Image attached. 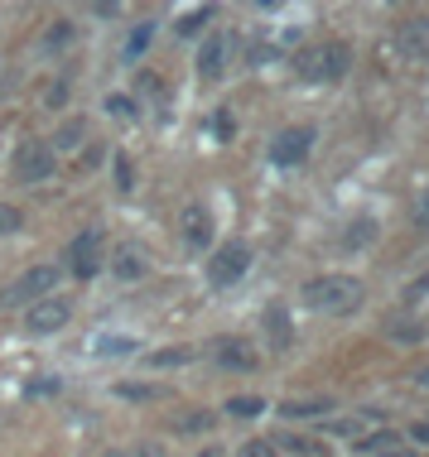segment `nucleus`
I'll list each match as a JSON object with an SVG mask.
<instances>
[{"label": "nucleus", "instance_id": "nucleus-24", "mask_svg": "<svg viewBox=\"0 0 429 457\" xmlns=\"http://www.w3.org/2000/svg\"><path fill=\"white\" fill-rule=\"evenodd\" d=\"M150 34H155V24H140V29L126 39V58H130V63H136V58L145 54V44H150Z\"/></svg>", "mask_w": 429, "mask_h": 457}, {"label": "nucleus", "instance_id": "nucleus-18", "mask_svg": "<svg viewBox=\"0 0 429 457\" xmlns=\"http://www.w3.org/2000/svg\"><path fill=\"white\" fill-rule=\"evenodd\" d=\"M328 410H333V400H290L280 414H285V419H318V414H328Z\"/></svg>", "mask_w": 429, "mask_h": 457}, {"label": "nucleus", "instance_id": "nucleus-19", "mask_svg": "<svg viewBox=\"0 0 429 457\" xmlns=\"http://www.w3.org/2000/svg\"><path fill=\"white\" fill-rule=\"evenodd\" d=\"M223 410H227L231 419H256V414L265 410V400H261V395H237V400L223 404Z\"/></svg>", "mask_w": 429, "mask_h": 457}, {"label": "nucleus", "instance_id": "nucleus-9", "mask_svg": "<svg viewBox=\"0 0 429 457\" xmlns=\"http://www.w3.org/2000/svg\"><path fill=\"white\" fill-rule=\"evenodd\" d=\"M68 265H72V275H82V279L97 275V270H102V231L97 227L82 231V237L68 245Z\"/></svg>", "mask_w": 429, "mask_h": 457}, {"label": "nucleus", "instance_id": "nucleus-25", "mask_svg": "<svg viewBox=\"0 0 429 457\" xmlns=\"http://www.w3.org/2000/svg\"><path fill=\"white\" fill-rule=\"evenodd\" d=\"M97 352H102V356H130V352H136V342H130V337H102V342H97Z\"/></svg>", "mask_w": 429, "mask_h": 457}, {"label": "nucleus", "instance_id": "nucleus-23", "mask_svg": "<svg viewBox=\"0 0 429 457\" xmlns=\"http://www.w3.org/2000/svg\"><path fill=\"white\" fill-rule=\"evenodd\" d=\"M20 227H24V212L10 207V203H0V237H15Z\"/></svg>", "mask_w": 429, "mask_h": 457}, {"label": "nucleus", "instance_id": "nucleus-38", "mask_svg": "<svg viewBox=\"0 0 429 457\" xmlns=\"http://www.w3.org/2000/svg\"><path fill=\"white\" fill-rule=\"evenodd\" d=\"M376 457H410V448H386V453H376Z\"/></svg>", "mask_w": 429, "mask_h": 457}, {"label": "nucleus", "instance_id": "nucleus-3", "mask_svg": "<svg viewBox=\"0 0 429 457\" xmlns=\"http://www.w3.org/2000/svg\"><path fill=\"white\" fill-rule=\"evenodd\" d=\"M58 279H63V270L58 265H34V270H24V275L5 289V308H20V303H39V299H54V289H58Z\"/></svg>", "mask_w": 429, "mask_h": 457}, {"label": "nucleus", "instance_id": "nucleus-26", "mask_svg": "<svg viewBox=\"0 0 429 457\" xmlns=\"http://www.w3.org/2000/svg\"><path fill=\"white\" fill-rule=\"evenodd\" d=\"M121 400H164V390L159 386H116Z\"/></svg>", "mask_w": 429, "mask_h": 457}, {"label": "nucleus", "instance_id": "nucleus-28", "mask_svg": "<svg viewBox=\"0 0 429 457\" xmlns=\"http://www.w3.org/2000/svg\"><path fill=\"white\" fill-rule=\"evenodd\" d=\"M400 299H406V303H420V299H429V270H425L420 279H410V284H406V294H400Z\"/></svg>", "mask_w": 429, "mask_h": 457}, {"label": "nucleus", "instance_id": "nucleus-31", "mask_svg": "<svg viewBox=\"0 0 429 457\" xmlns=\"http://www.w3.org/2000/svg\"><path fill=\"white\" fill-rule=\"evenodd\" d=\"M207 424H213L207 414H183L179 419V434H198V428H207Z\"/></svg>", "mask_w": 429, "mask_h": 457}, {"label": "nucleus", "instance_id": "nucleus-6", "mask_svg": "<svg viewBox=\"0 0 429 457\" xmlns=\"http://www.w3.org/2000/svg\"><path fill=\"white\" fill-rule=\"evenodd\" d=\"M72 318L68 299H39L29 303V313H24V332H34V337H54V332H63Z\"/></svg>", "mask_w": 429, "mask_h": 457}, {"label": "nucleus", "instance_id": "nucleus-5", "mask_svg": "<svg viewBox=\"0 0 429 457\" xmlns=\"http://www.w3.org/2000/svg\"><path fill=\"white\" fill-rule=\"evenodd\" d=\"M54 169H58V154L48 150V140H24L20 150H15V183H48L54 179Z\"/></svg>", "mask_w": 429, "mask_h": 457}, {"label": "nucleus", "instance_id": "nucleus-2", "mask_svg": "<svg viewBox=\"0 0 429 457\" xmlns=\"http://www.w3.org/2000/svg\"><path fill=\"white\" fill-rule=\"evenodd\" d=\"M348 58H352L348 44H314L294 58V72H299L304 82H338L342 72H348Z\"/></svg>", "mask_w": 429, "mask_h": 457}, {"label": "nucleus", "instance_id": "nucleus-35", "mask_svg": "<svg viewBox=\"0 0 429 457\" xmlns=\"http://www.w3.org/2000/svg\"><path fill=\"white\" fill-rule=\"evenodd\" d=\"M63 102H68V82H58V87L48 92V106H63Z\"/></svg>", "mask_w": 429, "mask_h": 457}, {"label": "nucleus", "instance_id": "nucleus-7", "mask_svg": "<svg viewBox=\"0 0 429 457\" xmlns=\"http://www.w3.org/2000/svg\"><path fill=\"white\" fill-rule=\"evenodd\" d=\"M314 150V130L309 126H290V130H280L275 140H271V164L280 169H294V164H304Z\"/></svg>", "mask_w": 429, "mask_h": 457}, {"label": "nucleus", "instance_id": "nucleus-12", "mask_svg": "<svg viewBox=\"0 0 429 457\" xmlns=\"http://www.w3.org/2000/svg\"><path fill=\"white\" fill-rule=\"evenodd\" d=\"M112 275L116 279H126V284H136L150 275V261L140 255V245H116V255H112Z\"/></svg>", "mask_w": 429, "mask_h": 457}, {"label": "nucleus", "instance_id": "nucleus-20", "mask_svg": "<svg viewBox=\"0 0 429 457\" xmlns=\"http://www.w3.org/2000/svg\"><path fill=\"white\" fill-rule=\"evenodd\" d=\"M207 20H213V5H198V10H189V15H183V20L174 24V29L183 34V39H189V34H198Z\"/></svg>", "mask_w": 429, "mask_h": 457}, {"label": "nucleus", "instance_id": "nucleus-17", "mask_svg": "<svg viewBox=\"0 0 429 457\" xmlns=\"http://www.w3.org/2000/svg\"><path fill=\"white\" fill-rule=\"evenodd\" d=\"M372 241H376V221H372V217H358L348 231H342V245H348V251H358V245H372Z\"/></svg>", "mask_w": 429, "mask_h": 457}, {"label": "nucleus", "instance_id": "nucleus-21", "mask_svg": "<svg viewBox=\"0 0 429 457\" xmlns=\"http://www.w3.org/2000/svg\"><path fill=\"white\" fill-rule=\"evenodd\" d=\"M112 179H116V188H121V193L136 188V169H130V159H126V154H116V159H112Z\"/></svg>", "mask_w": 429, "mask_h": 457}, {"label": "nucleus", "instance_id": "nucleus-11", "mask_svg": "<svg viewBox=\"0 0 429 457\" xmlns=\"http://www.w3.org/2000/svg\"><path fill=\"white\" fill-rule=\"evenodd\" d=\"M396 44H400V54H406V58H415V63H429V15L410 20L406 29L396 34Z\"/></svg>", "mask_w": 429, "mask_h": 457}, {"label": "nucleus", "instance_id": "nucleus-16", "mask_svg": "<svg viewBox=\"0 0 429 457\" xmlns=\"http://www.w3.org/2000/svg\"><path fill=\"white\" fill-rule=\"evenodd\" d=\"M193 356H198L193 347H164V352H150V361H145V366H150V370H169V366H189Z\"/></svg>", "mask_w": 429, "mask_h": 457}, {"label": "nucleus", "instance_id": "nucleus-22", "mask_svg": "<svg viewBox=\"0 0 429 457\" xmlns=\"http://www.w3.org/2000/svg\"><path fill=\"white\" fill-rule=\"evenodd\" d=\"M386 448H400V438H396V434H372V438L358 443L362 457H376V453H386Z\"/></svg>", "mask_w": 429, "mask_h": 457}, {"label": "nucleus", "instance_id": "nucleus-15", "mask_svg": "<svg viewBox=\"0 0 429 457\" xmlns=\"http://www.w3.org/2000/svg\"><path fill=\"white\" fill-rule=\"evenodd\" d=\"M265 337H271V347H280V352H285L290 342H294L290 313H285V308H280V303H271V308H265Z\"/></svg>", "mask_w": 429, "mask_h": 457}, {"label": "nucleus", "instance_id": "nucleus-13", "mask_svg": "<svg viewBox=\"0 0 429 457\" xmlns=\"http://www.w3.org/2000/svg\"><path fill=\"white\" fill-rule=\"evenodd\" d=\"M82 145H88V120H82V116H68L63 126L54 130V140H48V150H54V154H78Z\"/></svg>", "mask_w": 429, "mask_h": 457}, {"label": "nucleus", "instance_id": "nucleus-27", "mask_svg": "<svg viewBox=\"0 0 429 457\" xmlns=\"http://www.w3.org/2000/svg\"><path fill=\"white\" fill-rule=\"evenodd\" d=\"M106 111H112V116H121V120H136V102H130V96H121V92L106 96Z\"/></svg>", "mask_w": 429, "mask_h": 457}, {"label": "nucleus", "instance_id": "nucleus-10", "mask_svg": "<svg viewBox=\"0 0 429 457\" xmlns=\"http://www.w3.org/2000/svg\"><path fill=\"white\" fill-rule=\"evenodd\" d=\"M261 366V356H256V347H247V342H223L217 347V370H231V376H247V370Z\"/></svg>", "mask_w": 429, "mask_h": 457}, {"label": "nucleus", "instance_id": "nucleus-8", "mask_svg": "<svg viewBox=\"0 0 429 457\" xmlns=\"http://www.w3.org/2000/svg\"><path fill=\"white\" fill-rule=\"evenodd\" d=\"M179 237L189 251H213V212L203 203H189L179 212Z\"/></svg>", "mask_w": 429, "mask_h": 457}, {"label": "nucleus", "instance_id": "nucleus-1", "mask_svg": "<svg viewBox=\"0 0 429 457\" xmlns=\"http://www.w3.org/2000/svg\"><path fill=\"white\" fill-rule=\"evenodd\" d=\"M304 308H314V313H352V308L362 303V279L352 275H318L299 289Z\"/></svg>", "mask_w": 429, "mask_h": 457}, {"label": "nucleus", "instance_id": "nucleus-14", "mask_svg": "<svg viewBox=\"0 0 429 457\" xmlns=\"http://www.w3.org/2000/svg\"><path fill=\"white\" fill-rule=\"evenodd\" d=\"M223 68H227V39H223V34H213V39L198 48V78L217 82V78H223Z\"/></svg>", "mask_w": 429, "mask_h": 457}, {"label": "nucleus", "instance_id": "nucleus-39", "mask_svg": "<svg viewBox=\"0 0 429 457\" xmlns=\"http://www.w3.org/2000/svg\"><path fill=\"white\" fill-rule=\"evenodd\" d=\"M102 457H130V448H106Z\"/></svg>", "mask_w": 429, "mask_h": 457}, {"label": "nucleus", "instance_id": "nucleus-30", "mask_svg": "<svg viewBox=\"0 0 429 457\" xmlns=\"http://www.w3.org/2000/svg\"><path fill=\"white\" fill-rule=\"evenodd\" d=\"M68 39H72V24H68V20H58L54 29H48V39H44V48H63Z\"/></svg>", "mask_w": 429, "mask_h": 457}, {"label": "nucleus", "instance_id": "nucleus-32", "mask_svg": "<svg viewBox=\"0 0 429 457\" xmlns=\"http://www.w3.org/2000/svg\"><path fill=\"white\" fill-rule=\"evenodd\" d=\"M213 130H217V140H231V130H237V126H231V116H227V111H217Z\"/></svg>", "mask_w": 429, "mask_h": 457}, {"label": "nucleus", "instance_id": "nucleus-34", "mask_svg": "<svg viewBox=\"0 0 429 457\" xmlns=\"http://www.w3.org/2000/svg\"><path fill=\"white\" fill-rule=\"evenodd\" d=\"M130 457H164V448H159V443H136Z\"/></svg>", "mask_w": 429, "mask_h": 457}, {"label": "nucleus", "instance_id": "nucleus-36", "mask_svg": "<svg viewBox=\"0 0 429 457\" xmlns=\"http://www.w3.org/2000/svg\"><path fill=\"white\" fill-rule=\"evenodd\" d=\"M410 438H415V443H429V419H425V424H415V428H410Z\"/></svg>", "mask_w": 429, "mask_h": 457}, {"label": "nucleus", "instance_id": "nucleus-37", "mask_svg": "<svg viewBox=\"0 0 429 457\" xmlns=\"http://www.w3.org/2000/svg\"><path fill=\"white\" fill-rule=\"evenodd\" d=\"M415 217H420L425 227H429V188H425V197H420V212H415Z\"/></svg>", "mask_w": 429, "mask_h": 457}, {"label": "nucleus", "instance_id": "nucleus-29", "mask_svg": "<svg viewBox=\"0 0 429 457\" xmlns=\"http://www.w3.org/2000/svg\"><path fill=\"white\" fill-rule=\"evenodd\" d=\"M237 457H275V443H265V438H251V443H241Z\"/></svg>", "mask_w": 429, "mask_h": 457}, {"label": "nucleus", "instance_id": "nucleus-40", "mask_svg": "<svg viewBox=\"0 0 429 457\" xmlns=\"http://www.w3.org/2000/svg\"><path fill=\"white\" fill-rule=\"evenodd\" d=\"M420 386H429V370H420Z\"/></svg>", "mask_w": 429, "mask_h": 457}, {"label": "nucleus", "instance_id": "nucleus-4", "mask_svg": "<svg viewBox=\"0 0 429 457\" xmlns=\"http://www.w3.org/2000/svg\"><path fill=\"white\" fill-rule=\"evenodd\" d=\"M247 270H251V245L247 241H227L207 255V284H213V289H227V284L247 279Z\"/></svg>", "mask_w": 429, "mask_h": 457}, {"label": "nucleus", "instance_id": "nucleus-33", "mask_svg": "<svg viewBox=\"0 0 429 457\" xmlns=\"http://www.w3.org/2000/svg\"><path fill=\"white\" fill-rule=\"evenodd\" d=\"M140 92H145V96H164V82H159V78H150V72H145V78H140Z\"/></svg>", "mask_w": 429, "mask_h": 457}]
</instances>
